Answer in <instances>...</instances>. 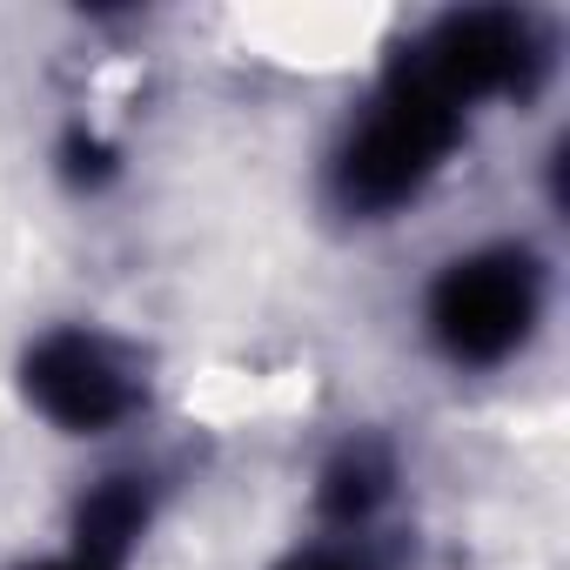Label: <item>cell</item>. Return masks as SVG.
<instances>
[{"mask_svg": "<svg viewBox=\"0 0 570 570\" xmlns=\"http://www.w3.org/2000/svg\"><path fill=\"white\" fill-rule=\"evenodd\" d=\"M463 108L436 101L430 88L383 75L376 101L356 115V128L343 135V148L330 155V202L350 222H383L396 208H410L456 155L463 141Z\"/></svg>", "mask_w": 570, "mask_h": 570, "instance_id": "1", "label": "cell"}, {"mask_svg": "<svg viewBox=\"0 0 570 570\" xmlns=\"http://www.w3.org/2000/svg\"><path fill=\"white\" fill-rule=\"evenodd\" d=\"M537 323H543V262L523 242H490L443 262L423 303V330L436 356L456 370L510 363L537 336Z\"/></svg>", "mask_w": 570, "mask_h": 570, "instance_id": "2", "label": "cell"}, {"mask_svg": "<svg viewBox=\"0 0 570 570\" xmlns=\"http://www.w3.org/2000/svg\"><path fill=\"white\" fill-rule=\"evenodd\" d=\"M550 68V35L537 28V14L523 8H463V14H443L430 21L390 75L430 88L436 101L450 108H476V101H497V95H530Z\"/></svg>", "mask_w": 570, "mask_h": 570, "instance_id": "3", "label": "cell"}, {"mask_svg": "<svg viewBox=\"0 0 570 570\" xmlns=\"http://www.w3.org/2000/svg\"><path fill=\"white\" fill-rule=\"evenodd\" d=\"M21 396L68 436H101L121 430L141 403H148V376L141 363L101 336V330H48L28 356H21Z\"/></svg>", "mask_w": 570, "mask_h": 570, "instance_id": "4", "label": "cell"}, {"mask_svg": "<svg viewBox=\"0 0 570 570\" xmlns=\"http://www.w3.org/2000/svg\"><path fill=\"white\" fill-rule=\"evenodd\" d=\"M155 510H161V490H155L148 470H115V476L88 483L81 503H75V530H68L75 550L68 557H81L95 570H128L141 537L155 530Z\"/></svg>", "mask_w": 570, "mask_h": 570, "instance_id": "5", "label": "cell"}, {"mask_svg": "<svg viewBox=\"0 0 570 570\" xmlns=\"http://www.w3.org/2000/svg\"><path fill=\"white\" fill-rule=\"evenodd\" d=\"M390 497H396V456L383 436H350L316 476V510L336 530H363Z\"/></svg>", "mask_w": 570, "mask_h": 570, "instance_id": "6", "label": "cell"}, {"mask_svg": "<svg viewBox=\"0 0 570 570\" xmlns=\"http://www.w3.org/2000/svg\"><path fill=\"white\" fill-rule=\"evenodd\" d=\"M275 570H376L356 543H316V550H296L289 563H275Z\"/></svg>", "mask_w": 570, "mask_h": 570, "instance_id": "7", "label": "cell"}, {"mask_svg": "<svg viewBox=\"0 0 570 570\" xmlns=\"http://www.w3.org/2000/svg\"><path fill=\"white\" fill-rule=\"evenodd\" d=\"M61 155H68V175H75V181H101V175L115 168V155H108L95 135H68V148H61Z\"/></svg>", "mask_w": 570, "mask_h": 570, "instance_id": "8", "label": "cell"}, {"mask_svg": "<svg viewBox=\"0 0 570 570\" xmlns=\"http://www.w3.org/2000/svg\"><path fill=\"white\" fill-rule=\"evenodd\" d=\"M35 570H95V563H81V557H48V563H35Z\"/></svg>", "mask_w": 570, "mask_h": 570, "instance_id": "9", "label": "cell"}]
</instances>
